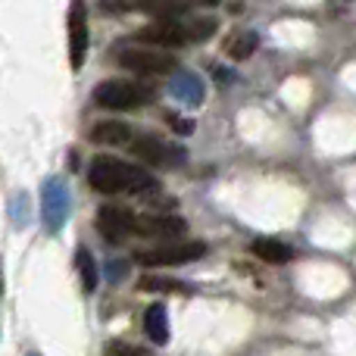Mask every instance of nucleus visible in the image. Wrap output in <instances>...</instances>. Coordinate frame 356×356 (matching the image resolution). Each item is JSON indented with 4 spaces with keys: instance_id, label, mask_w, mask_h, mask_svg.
<instances>
[{
    "instance_id": "1",
    "label": "nucleus",
    "mask_w": 356,
    "mask_h": 356,
    "mask_svg": "<svg viewBox=\"0 0 356 356\" xmlns=\"http://www.w3.org/2000/svg\"><path fill=\"white\" fill-rule=\"evenodd\" d=\"M88 184L100 194H144L160 188V181L144 166H131L116 156H94L88 166Z\"/></svg>"
},
{
    "instance_id": "2",
    "label": "nucleus",
    "mask_w": 356,
    "mask_h": 356,
    "mask_svg": "<svg viewBox=\"0 0 356 356\" xmlns=\"http://www.w3.org/2000/svg\"><path fill=\"white\" fill-rule=\"evenodd\" d=\"M156 91L141 81H125V79H110L100 81L94 88V104L104 110H138V106L154 104Z\"/></svg>"
},
{
    "instance_id": "3",
    "label": "nucleus",
    "mask_w": 356,
    "mask_h": 356,
    "mask_svg": "<svg viewBox=\"0 0 356 356\" xmlns=\"http://www.w3.org/2000/svg\"><path fill=\"white\" fill-rule=\"evenodd\" d=\"M131 154L135 160H141L144 166H154V169H178L184 166V147L166 141V138H156V135H131L129 141Z\"/></svg>"
},
{
    "instance_id": "4",
    "label": "nucleus",
    "mask_w": 356,
    "mask_h": 356,
    "mask_svg": "<svg viewBox=\"0 0 356 356\" xmlns=\"http://www.w3.org/2000/svg\"><path fill=\"white\" fill-rule=\"evenodd\" d=\"M207 253L203 241H178V244H160L150 247V250H138L135 263L138 266H150V269H160V266H184L194 263Z\"/></svg>"
},
{
    "instance_id": "5",
    "label": "nucleus",
    "mask_w": 356,
    "mask_h": 356,
    "mask_svg": "<svg viewBox=\"0 0 356 356\" xmlns=\"http://www.w3.org/2000/svg\"><path fill=\"white\" fill-rule=\"evenodd\" d=\"M119 66L131 69L138 75H172L178 69L175 56H169L166 50H156V47H122L116 54Z\"/></svg>"
},
{
    "instance_id": "6",
    "label": "nucleus",
    "mask_w": 356,
    "mask_h": 356,
    "mask_svg": "<svg viewBox=\"0 0 356 356\" xmlns=\"http://www.w3.org/2000/svg\"><path fill=\"white\" fill-rule=\"evenodd\" d=\"M69 209H72V200H69V188L63 178H47L41 191V219L44 228L50 234L60 232L69 219Z\"/></svg>"
},
{
    "instance_id": "7",
    "label": "nucleus",
    "mask_w": 356,
    "mask_h": 356,
    "mask_svg": "<svg viewBox=\"0 0 356 356\" xmlns=\"http://www.w3.org/2000/svg\"><path fill=\"white\" fill-rule=\"evenodd\" d=\"M66 31H69V63L79 72L85 66L88 44H91V31H88V6L85 0H72L66 16Z\"/></svg>"
},
{
    "instance_id": "8",
    "label": "nucleus",
    "mask_w": 356,
    "mask_h": 356,
    "mask_svg": "<svg viewBox=\"0 0 356 356\" xmlns=\"http://www.w3.org/2000/svg\"><path fill=\"white\" fill-rule=\"evenodd\" d=\"M138 222H141V213H131L125 207H100L97 213V232L104 234L106 241H125L138 234Z\"/></svg>"
},
{
    "instance_id": "9",
    "label": "nucleus",
    "mask_w": 356,
    "mask_h": 356,
    "mask_svg": "<svg viewBox=\"0 0 356 356\" xmlns=\"http://www.w3.org/2000/svg\"><path fill=\"white\" fill-rule=\"evenodd\" d=\"M138 41L154 44V47H181V44H188V29H184V22L163 16L160 22L138 31Z\"/></svg>"
},
{
    "instance_id": "10",
    "label": "nucleus",
    "mask_w": 356,
    "mask_h": 356,
    "mask_svg": "<svg viewBox=\"0 0 356 356\" xmlns=\"http://www.w3.org/2000/svg\"><path fill=\"white\" fill-rule=\"evenodd\" d=\"M131 125L129 122H119V119H106V122H97L91 129V141L94 144H106V147H119V144H129L131 141Z\"/></svg>"
},
{
    "instance_id": "11",
    "label": "nucleus",
    "mask_w": 356,
    "mask_h": 356,
    "mask_svg": "<svg viewBox=\"0 0 356 356\" xmlns=\"http://www.w3.org/2000/svg\"><path fill=\"white\" fill-rule=\"evenodd\" d=\"M172 94H175L178 100H181V104H188V106L203 104V81H200V75H194V72H178V69H175Z\"/></svg>"
},
{
    "instance_id": "12",
    "label": "nucleus",
    "mask_w": 356,
    "mask_h": 356,
    "mask_svg": "<svg viewBox=\"0 0 356 356\" xmlns=\"http://www.w3.org/2000/svg\"><path fill=\"white\" fill-rule=\"evenodd\" d=\"M144 332L154 344H166L169 341V313L166 303H150L147 313H144Z\"/></svg>"
},
{
    "instance_id": "13",
    "label": "nucleus",
    "mask_w": 356,
    "mask_h": 356,
    "mask_svg": "<svg viewBox=\"0 0 356 356\" xmlns=\"http://www.w3.org/2000/svg\"><path fill=\"white\" fill-rule=\"evenodd\" d=\"M253 253H257L259 259H266V263H288V259L294 257V250H291L284 241H275V238L253 241Z\"/></svg>"
},
{
    "instance_id": "14",
    "label": "nucleus",
    "mask_w": 356,
    "mask_h": 356,
    "mask_svg": "<svg viewBox=\"0 0 356 356\" xmlns=\"http://www.w3.org/2000/svg\"><path fill=\"white\" fill-rule=\"evenodd\" d=\"M75 266H79V278H81V291L85 294H94L97 291V263H94L91 250L88 247H79V253H75Z\"/></svg>"
},
{
    "instance_id": "15",
    "label": "nucleus",
    "mask_w": 356,
    "mask_h": 356,
    "mask_svg": "<svg viewBox=\"0 0 356 356\" xmlns=\"http://www.w3.org/2000/svg\"><path fill=\"white\" fill-rule=\"evenodd\" d=\"M257 47H259V38H257V31H241V35H234L232 38V44H228V56L232 60H250L253 54H257Z\"/></svg>"
},
{
    "instance_id": "16",
    "label": "nucleus",
    "mask_w": 356,
    "mask_h": 356,
    "mask_svg": "<svg viewBox=\"0 0 356 356\" xmlns=\"http://www.w3.org/2000/svg\"><path fill=\"white\" fill-rule=\"evenodd\" d=\"M141 291H166V294H191V288L184 282H175V278H163V275H144L138 282Z\"/></svg>"
},
{
    "instance_id": "17",
    "label": "nucleus",
    "mask_w": 356,
    "mask_h": 356,
    "mask_svg": "<svg viewBox=\"0 0 356 356\" xmlns=\"http://www.w3.org/2000/svg\"><path fill=\"white\" fill-rule=\"evenodd\" d=\"M216 19L213 16H197V19H191V22H184V29H188V41L191 44H197V41H207L209 35L216 31Z\"/></svg>"
},
{
    "instance_id": "18",
    "label": "nucleus",
    "mask_w": 356,
    "mask_h": 356,
    "mask_svg": "<svg viewBox=\"0 0 356 356\" xmlns=\"http://www.w3.org/2000/svg\"><path fill=\"white\" fill-rule=\"evenodd\" d=\"M110 356H144V350H131V347H122V344H116L110 350Z\"/></svg>"
},
{
    "instance_id": "19",
    "label": "nucleus",
    "mask_w": 356,
    "mask_h": 356,
    "mask_svg": "<svg viewBox=\"0 0 356 356\" xmlns=\"http://www.w3.org/2000/svg\"><path fill=\"white\" fill-rule=\"evenodd\" d=\"M200 3H207V6H216V3H219V0H200Z\"/></svg>"
},
{
    "instance_id": "20",
    "label": "nucleus",
    "mask_w": 356,
    "mask_h": 356,
    "mask_svg": "<svg viewBox=\"0 0 356 356\" xmlns=\"http://www.w3.org/2000/svg\"><path fill=\"white\" fill-rule=\"evenodd\" d=\"M0 294H3V272H0Z\"/></svg>"
}]
</instances>
